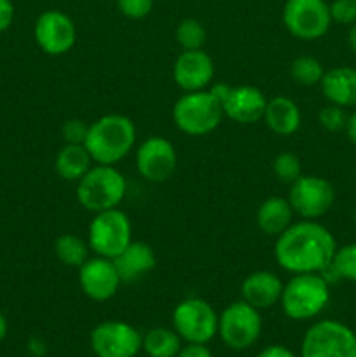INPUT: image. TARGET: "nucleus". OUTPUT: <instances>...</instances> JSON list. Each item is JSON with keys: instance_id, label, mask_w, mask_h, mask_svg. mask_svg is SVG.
Segmentation results:
<instances>
[{"instance_id": "obj_1", "label": "nucleus", "mask_w": 356, "mask_h": 357, "mask_svg": "<svg viewBox=\"0 0 356 357\" xmlns=\"http://www.w3.org/2000/svg\"><path fill=\"white\" fill-rule=\"evenodd\" d=\"M337 243L316 220L293 222L276 237L274 258L290 274H323L332 265Z\"/></svg>"}, {"instance_id": "obj_2", "label": "nucleus", "mask_w": 356, "mask_h": 357, "mask_svg": "<svg viewBox=\"0 0 356 357\" xmlns=\"http://www.w3.org/2000/svg\"><path fill=\"white\" fill-rule=\"evenodd\" d=\"M136 143V126L122 114H107L89 124L86 149L94 164L115 166L121 162Z\"/></svg>"}, {"instance_id": "obj_3", "label": "nucleus", "mask_w": 356, "mask_h": 357, "mask_svg": "<svg viewBox=\"0 0 356 357\" xmlns=\"http://www.w3.org/2000/svg\"><path fill=\"white\" fill-rule=\"evenodd\" d=\"M330 302V282L323 274H292L283 286V314L292 321H311Z\"/></svg>"}, {"instance_id": "obj_4", "label": "nucleus", "mask_w": 356, "mask_h": 357, "mask_svg": "<svg viewBox=\"0 0 356 357\" xmlns=\"http://www.w3.org/2000/svg\"><path fill=\"white\" fill-rule=\"evenodd\" d=\"M126 192H128V181L115 166L94 164L77 181V201L93 215L119 208L124 201Z\"/></svg>"}, {"instance_id": "obj_5", "label": "nucleus", "mask_w": 356, "mask_h": 357, "mask_svg": "<svg viewBox=\"0 0 356 357\" xmlns=\"http://www.w3.org/2000/svg\"><path fill=\"white\" fill-rule=\"evenodd\" d=\"M173 122L184 135L206 136L220 126L223 108L208 89L184 93L173 105Z\"/></svg>"}, {"instance_id": "obj_6", "label": "nucleus", "mask_w": 356, "mask_h": 357, "mask_svg": "<svg viewBox=\"0 0 356 357\" xmlns=\"http://www.w3.org/2000/svg\"><path fill=\"white\" fill-rule=\"evenodd\" d=\"M133 241L131 220L122 209L94 213L87 229V244L96 257L114 260Z\"/></svg>"}, {"instance_id": "obj_7", "label": "nucleus", "mask_w": 356, "mask_h": 357, "mask_svg": "<svg viewBox=\"0 0 356 357\" xmlns=\"http://www.w3.org/2000/svg\"><path fill=\"white\" fill-rule=\"evenodd\" d=\"M173 330L185 344H209L218 335V314L206 300L191 296L178 303L171 314Z\"/></svg>"}, {"instance_id": "obj_8", "label": "nucleus", "mask_w": 356, "mask_h": 357, "mask_svg": "<svg viewBox=\"0 0 356 357\" xmlns=\"http://www.w3.org/2000/svg\"><path fill=\"white\" fill-rule=\"evenodd\" d=\"M300 356L356 357V333L341 321H318L304 333Z\"/></svg>"}, {"instance_id": "obj_9", "label": "nucleus", "mask_w": 356, "mask_h": 357, "mask_svg": "<svg viewBox=\"0 0 356 357\" xmlns=\"http://www.w3.org/2000/svg\"><path fill=\"white\" fill-rule=\"evenodd\" d=\"M218 335L232 351L250 349L262 335L260 310L244 300L229 303L218 316Z\"/></svg>"}, {"instance_id": "obj_10", "label": "nucleus", "mask_w": 356, "mask_h": 357, "mask_svg": "<svg viewBox=\"0 0 356 357\" xmlns=\"http://www.w3.org/2000/svg\"><path fill=\"white\" fill-rule=\"evenodd\" d=\"M283 24L300 40H318L330 30V6L325 0H286Z\"/></svg>"}, {"instance_id": "obj_11", "label": "nucleus", "mask_w": 356, "mask_h": 357, "mask_svg": "<svg viewBox=\"0 0 356 357\" xmlns=\"http://www.w3.org/2000/svg\"><path fill=\"white\" fill-rule=\"evenodd\" d=\"M286 195L293 213L302 220H318L327 215L335 202L332 183L316 174H302L292 185Z\"/></svg>"}, {"instance_id": "obj_12", "label": "nucleus", "mask_w": 356, "mask_h": 357, "mask_svg": "<svg viewBox=\"0 0 356 357\" xmlns=\"http://www.w3.org/2000/svg\"><path fill=\"white\" fill-rule=\"evenodd\" d=\"M143 335L124 321H103L91 331V351L96 357H136Z\"/></svg>"}, {"instance_id": "obj_13", "label": "nucleus", "mask_w": 356, "mask_h": 357, "mask_svg": "<svg viewBox=\"0 0 356 357\" xmlns=\"http://www.w3.org/2000/svg\"><path fill=\"white\" fill-rule=\"evenodd\" d=\"M34 37L45 54L63 56L75 45L77 28L68 14L58 9H49L35 21Z\"/></svg>"}, {"instance_id": "obj_14", "label": "nucleus", "mask_w": 356, "mask_h": 357, "mask_svg": "<svg viewBox=\"0 0 356 357\" xmlns=\"http://www.w3.org/2000/svg\"><path fill=\"white\" fill-rule=\"evenodd\" d=\"M177 166V149L163 136H150L136 149V169L150 183H164L170 180Z\"/></svg>"}, {"instance_id": "obj_15", "label": "nucleus", "mask_w": 356, "mask_h": 357, "mask_svg": "<svg viewBox=\"0 0 356 357\" xmlns=\"http://www.w3.org/2000/svg\"><path fill=\"white\" fill-rule=\"evenodd\" d=\"M79 284L89 300L107 302L117 295L122 281L119 278L114 260L94 255L79 268Z\"/></svg>"}, {"instance_id": "obj_16", "label": "nucleus", "mask_w": 356, "mask_h": 357, "mask_svg": "<svg viewBox=\"0 0 356 357\" xmlns=\"http://www.w3.org/2000/svg\"><path fill=\"white\" fill-rule=\"evenodd\" d=\"M215 79V63L205 49L181 51L173 63V80L184 93L208 89Z\"/></svg>"}, {"instance_id": "obj_17", "label": "nucleus", "mask_w": 356, "mask_h": 357, "mask_svg": "<svg viewBox=\"0 0 356 357\" xmlns=\"http://www.w3.org/2000/svg\"><path fill=\"white\" fill-rule=\"evenodd\" d=\"M267 98L255 86H236L222 105L223 115L241 126L257 124L264 119Z\"/></svg>"}, {"instance_id": "obj_18", "label": "nucleus", "mask_w": 356, "mask_h": 357, "mask_svg": "<svg viewBox=\"0 0 356 357\" xmlns=\"http://www.w3.org/2000/svg\"><path fill=\"white\" fill-rule=\"evenodd\" d=\"M285 282L271 271H255L241 282V300L258 310H265L279 303Z\"/></svg>"}, {"instance_id": "obj_19", "label": "nucleus", "mask_w": 356, "mask_h": 357, "mask_svg": "<svg viewBox=\"0 0 356 357\" xmlns=\"http://www.w3.org/2000/svg\"><path fill=\"white\" fill-rule=\"evenodd\" d=\"M156 253L154 248L145 241H131L122 253L114 258V265L119 272L122 284H131L138 279L145 278L156 267Z\"/></svg>"}, {"instance_id": "obj_20", "label": "nucleus", "mask_w": 356, "mask_h": 357, "mask_svg": "<svg viewBox=\"0 0 356 357\" xmlns=\"http://www.w3.org/2000/svg\"><path fill=\"white\" fill-rule=\"evenodd\" d=\"M320 86L332 105L356 107V70L351 66H335L325 72Z\"/></svg>"}, {"instance_id": "obj_21", "label": "nucleus", "mask_w": 356, "mask_h": 357, "mask_svg": "<svg viewBox=\"0 0 356 357\" xmlns=\"http://www.w3.org/2000/svg\"><path fill=\"white\" fill-rule=\"evenodd\" d=\"M264 122L274 135L292 136L300 129L302 114H300L299 105L292 98L274 96L267 100Z\"/></svg>"}, {"instance_id": "obj_22", "label": "nucleus", "mask_w": 356, "mask_h": 357, "mask_svg": "<svg viewBox=\"0 0 356 357\" xmlns=\"http://www.w3.org/2000/svg\"><path fill=\"white\" fill-rule=\"evenodd\" d=\"M293 216H295V213H293L288 199L272 195V197H267L264 202H260L257 215H255V222H257L258 230L262 234L278 237L279 234H283L292 225Z\"/></svg>"}, {"instance_id": "obj_23", "label": "nucleus", "mask_w": 356, "mask_h": 357, "mask_svg": "<svg viewBox=\"0 0 356 357\" xmlns=\"http://www.w3.org/2000/svg\"><path fill=\"white\" fill-rule=\"evenodd\" d=\"M94 166V160L91 157L86 145H65L59 149L58 155L54 159V169L58 176L65 181H79L91 167Z\"/></svg>"}, {"instance_id": "obj_24", "label": "nucleus", "mask_w": 356, "mask_h": 357, "mask_svg": "<svg viewBox=\"0 0 356 357\" xmlns=\"http://www.w3.org/2000/svg\"><path fill=\"white\" fill-rule=\"evenodd\" d=\"M181 347V338L173 328H152L142 337V351L149 357H175Z\"/></svg>"}, {"instance_id": "obj_25", "label": "nucleus", "mask_w": 356, "mask_h": 357, "mask_svg": "<svg viewBox=\"0 0 356 357\" xmlns=\"http://www.w3.org/2000/svg\"><path fill=\"white\" fill-rule=\"evenodd\" d=\"M91 248L87 241L75 234H61L54 243V255L65 267L80 268L89 260Z\"/></svg>"}, {"instance_id": "obj_26", "label": "nucleus", "mask_w": 356, "mask_h": 357, "mask_svg": "<svg viewBox=\"0 0 356 357\" xmlns=\"http://www.w3.org/2000/svg\"><path fill=\"white\" fill-rule=\"evenodd\" d=\"M290 75H292V79L299 86L311 87L321 82V79L325 75V70L323 65L316 58L304 54L293 59L292 66H290Z\"/></svg>"}, {"instance_id": "obj_27", "label": "nucleus", "mask_w": 356, "mask_h": 357, "mask_svg": "<svg viewBox=\"0 0 356 357\" xmlns=\"http://www.w3.org/2000/svg\"><path fill=\"white\" fill-rule=\"evenodd\" d=\"M175 38L181 51L202 49V45L206 44V28L202 26L201 21L194 20V17H185L175 30Z\"/></svg>"}, {"instance_id": "obj_28", "label": "nucleus", "mask_w": 356, "mask_h": 357, "mask_svg": "<svg viewBox=\"0 0 356 357\" xmlns=\"http://www.w3.org/2000/svg\"><path fill=\"white\" fill-rule=\"evenodd\" d=\"M325 272H332L334 279L356 282V243L337 248L332 265Z\"/></svg>"}, {"instance_id": "obj_29", "label": "nucleus", "mask_w": 356, "mask_h": 357, "mask_svg": "<svg viewBox=\"0 0 356 357\" xmlns=\"http://www.w3.org/2000/svg\"><path fill=\"white\" fill-rule=\"evenodd\" d=\"M272 173L281 183L292 185L297 178L302 176V162L293 152H281L272 160Z\"/></svg>"}, {"instance_id": "obj_30", "label": "nucleus", "mask_w": 356, "mask_h": 357, "mask_svg": "<svg viewBox=\"0 0 356 357\" xmlns=\"http://www.w3.org/2000/svg\"><path fill=\"white\" fill-rule=\"evenodd\" d=\"M318 122L321 124V128H325L327 131L337 132L346 129V122H348V115H346L344 108L337 107V105H328L323 107L318 114Z\"/></svg>"}, {"instance_id": "obj_31", "label": "nucleus", "mask_w": 356, "mask_h": 357, "mask_svg": "<svg viewBox=\"0 0 356 357\" xmlns=\"http://www.w3.org/2000/svg\"><path fill=\"white\" fill-rule=\"evenodd\" d=\"M89 131V124H86L80 119H70L61 126L63 142L68 145H84Z\"/></svg>"}, {"instance_id": "obj_32", "label": "nucleus", "mask_w": 356, "mask_h": 357, "mask_svg": "<svg viewBox=\"0 0 356 357\" xmlns=\"http://www.w3.org/2000/svg\"><path fill=\"white\" fill-rule=\"evenodd\" d=\"M330 6L332 21L341 24L356 23V0H334Z\"/></svg>"}, {"instance_id": "obj_33", "label": "nucleus", "mask_w": 356, "mask_h": 357, "mask_svg": "<svg viewBox=\"0 0 356 357\" xmlns=\"http://www.w3.org/2000/svg\"><path fill=\"white\" fill-rule=\"evenodd\" d=\"M117 9L129 20H143L152 13L154 0H115Z\"/></svg>"}, {"instance_id": "obj_34", "label": "nucleus", "mask_w": 356, "mask_h": 357, "mask_svg": "<svg viewBox=\"0 0 356 357\" xmlns=\"http://www.w3.org/2000/svg\"><path fill=\"white\" fill-rule=\"evenodd\" d=\"M14 14H16V9H14L13 0H0V33L9 30L14 21Z\"/></svg>"}, {"instance_id": "obj_35", "label": "nucleus", "mask_w": 356, "mask_h": 357, "mask_svg": "<svg viewBox=\"0 0 356 357\" xmlns=\"http://www.w3.org/2000/svg\"><path fill=\"white\" fill-rule=\"evenodd\" d=\"M175 357H213L212 351L202 344H187Z\"/></svg>"}, {"instance_id": "obj_36", "label": "nucleus", "mask_w": 356, "mask_h": 357, "mask_svg": "<svg viewBox=\"0 0 356 357\" xmlns=\"http://www.w3.org/2000/svg\"><path fill=\"white\" fill-rule=\"evenodd\" d=\"M208 91L220 105H223L227 98H229L230 91H232V86H229V84L225 82H212V86L208 87Z\"/></svg>"}, {"instance_id": "obj_37", "label": "nucleus", "mask_w": 356, "mask_h": 357, "mask_svg": "<svg viewBox=\"0 0 356 357\" xmlns=\"http://www.w3.org/2000/svg\"><path fill=\"white\" fill-rule=\"evenodd\" d=\"M257 357H295V354L285 345H267Z\"/></svg>"}, {"instance_id": "obj_38", "label": "nucleus", "mask_w": 356, "mask_h": 357, "mask_svg": "<svg viewBox=\"0 0 356 357\" xmlns=\"http://www.w3.org/2000/svg\"><path fill=\"white\" fill-rule=\"evenodd\" d=\"M346 132H348V138L351 139L353 145L356 146V112L348 117V122H346Z\"/></svg>"}, {"instance_id": "obj_39", "label": "nucleus", "mask_w": 356, "mask_h": 357, "mask_svg": "<svg viewBox=\"0 0 356 357\" xmlns=\"http://www.w3.org/2000/svg\"><path fill=\"white\" fill-rule=\"evenodd\" d=\"M7 330H9V326H7V319L6 316L0 312V342L7 337Z\"/></svg>"}, {"instance_id": "obj_40", "label": "nucleus", "mask_w": 356, "mask_h": 357, "mask_svg": "<svg viewBox=\"0 0 356 357\" xmlns=\"http://www.w3.org/2000/svg\"><path fill=\"white\" fill-rule=\"evenodd\" d=\"M349 45H351L353 52L356 54V23L351 24V30H349Z\"/></svg>"}, {"instance_id": "obj_41", "label": "nucleus", "mask_w": 356, "mask_h": 357, "mask_svg": "<svg viewBox=\"0 0 356 357\" xmlns=\"http://www.w3.org/2000/svg\"><path fill=\"white\" fill-rule=\"evenodd\" d=\"M355 222H356V211H355Z\"/></svg>"}]
</instances>
